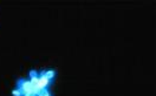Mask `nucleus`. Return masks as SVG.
Instances as JSON below:
<instances>
[{
  "label": "nucleus",
  "instance_id": "obj_5",
  "mask_svg": "<svg viewBox=\"0 0 156 96\" xmlns=\"http://www.w3.org/2000/svg\"><path fill=\"white\" fill-rule=\"evenodd\" d=\"M12 96H21V95H20L18 89H14V90H12Z\"/></svg>",
  "mask_w": 156,
  "mask_h": 96
},
{
  "label": "nucleus",
  "instance_id": "obj_6",
  "mask_svg": "<svg viewBox=\"0 0 156 96\" xmlns=\"http://www.w3.org/2000/svg\"><path fill=\"white\" fill-rule=\"evenodd\" d=\"M49 96H52V95H51V94H50V95H49Z\"/></svg>",
  "mask_w": 156,
  "mask_h": 96
},
{
  "label": "nucleus",
  "instance_id": "obj_2",
  "mask_svg": "<svg viewBox=\"0 0 156 96\" xmlns=\"http://www.w3.org/2000/svg\"><path fill=\"white\" fill-rule=\"evenodd\" d=\"M43 76H45L46 78H49V80H53L55 76H56V70H53V69H44V70H41V72H39Z\"/></svg>",
  "mask_w": 156,
  "mask_h": 96
},
{
  "label": "nucleus",
  "instance_id": "obj_4",
  "mask_svg": "<svg viewBox=\"0 0 156 96\" xmlns=\"http://www.w3.org/2000/svg\"><path fill=\"white\" fill-rule=\"evenodd\" d=\"M38 75H39V72L32 69V70H30V73H29V80L30 78H36V77H38Z\"/></svg>",
  "mask_w": 156,
  "mask_h": 96
},
{
  "label": "nucleus",
  "instance_id": "obj_1",
  "mask_svg": "<svg viewBox=\"0 0 156 96\" xmlns=\"http://www.w3.org/2000/svg\"><path fill=\"white\" fill-rule=\"evenodd\" d=\"M16 89L19 90V93L21 96L24 95V94L34 91V89H33V87L31 85L29 78H19V80L17 81V88H16ZM34 93H36V91H34Z\"/></svg>",
  "mask_w": 156,
  "mask_h": 96
},
{
  "label": "nucleus",
  "instance_id": "obj_3",
  "mask_svg": "<svg viewBox=\"0 0 156 96\" xmlns=\"http://www.w3.org/2000/svg\"><path fill=\"white\" fill-rule=\"evenodd\" d=\"M37 96H49L51 93H50V89L49 88H40L36 91Z\"/></svg>",
  "mask_w": 156,
  "mask_h": 96
}]
</instances>
